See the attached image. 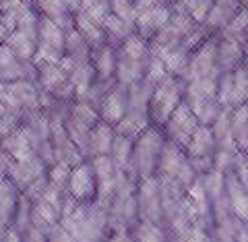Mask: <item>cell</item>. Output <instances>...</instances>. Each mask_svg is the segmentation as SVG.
Wrapping results in <instances>:
<instances>
[{"label": "cell", "instance_id": "cell-16", "mask_svg": "<svg viewBox=\"0 0 248 242\" xmlns=\"http://www.w3.org/2000/svg\"><path fill=\"white\" fill-rule=\"evenodd\" d=\"M128 232H130V236H133L135 242H174L168 228H166V224L137 220L128 228Z\"/></svg>", "mask_w": 248, "mask_h": 242}, {"label": "cell", "instance_id": "cell-22", "mask_svg": "<svg viewBox=\"0 0 248 242\" xmlns=\"http://www.w3.org/2000/svg\"><path fill=\"white\" fill-rule=\"evenodd\" d=\"M9 48L17 54V56L23 60V62H33L35 58V52H37V42L31 40L27 33H23V31L15 29L13 33L9 35V40L4 42Z\"/></svg>", "mask_w": 248, "mask_h": 242}, {"label": "cell", "instance_id": "cell-32", "mask_svg": "<svg viewBox=\"0 0 248 242\" xmlns=\"http://www.w3.org/2000/svg\"><path fill=\"white\" fill-rule=\"evenodd\" d=\"M242 158H244V166H246V170H248V153H242Z\"/></svg>", "mask_w": 248, "mask_h": 242}, {"label": "cell", "instance_id": "cell-4", "mask_svg": "<svg viewBox=\"0 0 248 242\" xmlns=\"http://www.w3.org/2000/svg\"><path fill=\"white\" fill-rule=\"evenodd\" d=\"M137 215L139 220L166 224L164 222V203H161L159 178H145L137 184Z\"/></svg>", "mask_w": 248, "mask_h": 242}, {"label": "cell", "instance_id": "cell-20", "mask_svg": "<svg viewBox=\"0 0 248 242\" xmlns=\"http://www.w3.org/2000/svg\"><path fill=\"white\" fill-rule=\"evenodd\" d=\"M66 79H68V75L62 71L60 65H48V62H44V65H37L35 83H37V87H40L42 91L54 93Z\"/></svg>", "mask_w": 248, "mask_h": 242}, {"label": "cell", "instance_id": "cell-11", "mask_svg": "<svg viewBox=\"0 0 248 242\" xmlns=\"http://www.w3.org/2000/svg\"><path fill=\"white\" fill-rule=\"evenodd\" d=\"M29 68H35L33 62H23L6 44H0V83H13L21 79H29Z\"/></svg>", "mask_w": 248, "mask_h": 242}, {"label": "cell", "instance_id": "cell-5", "mask_svg": "<svg viewBox=\"0 0 248 242\" xmlns=\"http://www.w3.org/2000/svg\"><path fill=\"white\" fill-rule=\"evenodd\" d=\"M68 194L77 203H93L99 197V182L97 174L93 170L91 160H83L71 170V178H68Z\"/></svg>", "mask_w": 248, "mask_h": 242}, {"label": "cell", "instance_id": "cell-25", "mask_svg": "<svg viewBox=\"0 0 248 242\" xmlns=\"http://www.w3.org/2000/svg\"><path fill=\"white\" fill-rule=\"evenodd\" d=\"M219 35L244 44V40L248 37V9H240V13L228 23L226 29L219 31Z\"/></svg>", "mask_w": 248, "mask_h": 242}, {"label": "cell", "instance_id": "cell-26", "mask_svg": "<svg viewBox=\"0 0 248 242\" xmlns=\"http://www.w3.org/2000/svg\"><path fill=\"white\" fill-rule=\"evenodd\" d=\"M110 6H112V13H114L118 19L137 25L139 13H137V9H135V2H133V0H110Z\"/></svg>", "mask_w": 248, "mask_h": 242}, {"label": "cell", "instance_id": "cell-8", "mask_svg": "<svg viewBox=\"0 0 248 242\" xmlns=\"http://www.w3.org/2000/svg\"><path fill=\"white\" fill-rule=\"evenodd\" d=\"M170 19H172V4L161 2L157 6H153L151 11H145L137 17V33L151 42L168 25Z\"/></svg>", "mask_w": 248, "mask_h": 242}, {"label": "cell", "instance_id": "cell-23", "mask_svg": "<svg viewBox=\"0 0 248 242\" xmlns=\"http://www.w3.org/2000/svg\"><path fill=\"white\" fill-rule=\"evenodd\" d=\"M91 46L87 40L79 33L77 29H71L66 33V44H64V56H71L77 62H89L91 60Z\"/></svg>", "mask_w": 248, "mask_h": 242}, {"label": "cell", "instance_id": "cell-17", "mask_svg": "<svg viewBox=\"0 0 248 242\" xmlns=\"http://www.w3.org/2000/svg\"><path fill=\"white\" fill-rule=\"evenodd\" d=\"M75 29L87 40L91 50H97V48H102V46L108 44V33L104 31V27L93 21L87 13H77L75 15Z\"/></svg>", "mask_w": 248, "mask_h": 242}, {"label": "cell", "instance_id": "cell-7", "mask_svg": "<svg viewBox=\"0 0 248 242\" xmlns=\"http://www.w3.org/2000/svg\"><path fill=\"white\" fill-rule=\"evenodd\" d=\"M217 40H219V35H209L199 48L190 52L188 71L184 75L186 83L209 75H221L217 71Z\"/></svg>", "mask_w": 248, "mask_h": 242}, {"label": "cell", "instance_id": "cell-28", "mask_svg": "<svg viewBox=\"0 0 248 242\" xmlns=\"http://www.w3.org/2000/svg\"><path fill=\"white\" fill-rule=\"evenodd\" d=\"M48 242H77V240L71 236V232H68L64 226L58 222V224L48 232Z\"/></svg>", "mask_w": 248, "mask_h": 242}, {"label": "cell", "instance_id": "cell-24", "mask_svg": "<svg viewBox=\"0 0 248 242\" xmlns=\"http://www.w3.org/2000/svg\"><path fill=\"white\" fill-rule=\"evenodd\" d=\"M118 54L135 60H149L151 58V42L145 40L143 35H130L128 40H124V44L118 48Z\"/></svg>", "mask_w": 248, "mask_h": 242}, {"label": "cell", "instance_id": "cell-21", "mask_svg": "<svg viewBox=\"0 0 248 242\" xmlns=\"http://www.w3.org/2000/svg\"><path fill=\"white\" fill-rule=\"evenodd\" d=\"M232 137L240 153H248V104L232 108Z\"/></svg>", "mask_w": 248, "mask_h": 242}, {"label": "cell", "instance_id": "cell-14", "mask_svg": "<svg viewBox=\"0 0 248 242\" xmlns=\"http://www.w3.org/2000/svg\"><path fill=\"white\" fill-rule=\"evenodd\" d=\"M244 62V50L242 44L221 37L217 40V71L219 73H232Z\"/></svg>", "mask_w": 248, "mask_h": 242}, {"label": "cell", "instance_id": "cell-19", "mask_svg": "<svg viewBox=\"0 0 248 242\" xmlns=\"http://www.w3.org/2000/svg\"><path fill=\"white\" fill-rule=\"evenodd\" d=\"M91 62L95 66V73L99 79H116V66H118V52L114 46L106 44L102 48L93 50Z\"/></svg>", "mask_w": 248, "mask_h": 242}, {"label": "cell", "instance_id": "cell-6", "mask_svg": "<svg viewBox=\"0 0 248 242\" xmlns=\"http://www.w3.org/2000/svg\"><path fill=\"white\" fill-rule=\"evenodd\" d=\"M199 127H201V122L197 120L195 112L190 110V106L186 104V101H182V104L176 108V112L170 116V120L164 124L161 130H164V135L170 143H174L184 149Z\"/></svg>", "mask_w": 248, "mask_h": 242}, {"label": "cell", "instance_id": "cell-29", "mask_svg": "<svg viewBox=\"0 0 248 242\" xmlns=\"http://www.w3.org/2000/svg\"><path fill=\"white\" fill-rule=\"evenodd\" d=\"M0 242H25V240H23V234L15 228V226H9V228L4 230L2 240H0Z\"/></svg>", "mask_w": 248, "mask_h": 242}, {"label": "cell", "instance_id": "cell-3", "mask_svg": "<svg viewBox=\"0 0 248 242\" xmlns=\"http://www.w3.org/2000/svg\"><path fill=\"white\" fill-rule=\"evenodd\" d=\"M217 149H219V147H217V141H215V135H213L211 127H203V124L195 130V135L190 137L188 145L184 147V151H186V155H188L192 168H195L201 176L213 170Z\"/></svg>", "mask_w": 248, "mask_h": 242}, {"label": "cell", "instance_id": "cell-18", "mask_svg": "<svg viewBox=\"0 0 248 242\" xmlns=\"http://www.w3.org/2000/svg\"><path fill=\"white\" fill-rule=\"evenodd\" d=\"M186 104L190 106V110L195 112L197 120L203 127H211V124L219 118V114L223 112V106L219 104L217 96H209V97H195V99H186Z\"/></svg>", "mask_w": 248, "mask_h": 242}, {"label": "cell", "instance_id": "cell-10", "mask_svg": "<svg viewBox=\"0 0 248 242\" xmlns=\"http://www.w3.org/2000/svg\"><path fill=\"white\" fill-rule=\"evenodd\" d=\"M114 141H116V129L112 124L99 120L91 129L89 139L85 143V149H83L85 160H93V158H99V155H110Z\"/></svg>", "mask_w": 248, "mask_h": 242}, {"label": "cell", "instance_id": "cell-13", "mask_svg": "<svg viewBox=\"0 0 248 242\" xmlns=\"http://www.w3.org/2000/svg\"><path fill=\"white\" fill-rule=\"evenodd\" d=\"M226 199H228L232 213L240 222L248 224V189L242 184V180L238 178L234 170L226 174Z\"/></svg>", "mask_w": 248, "mask_h": 242}, {"label": "cell", "instance_id": "cell-15", "mask_svg": "<svg viewBox=\"0 0 248 242\" xmlns=\"http://www.w3.org/2000/svg\"><path fill=\"white\" fill-rule=\"evenodd\" d=\"M147 62L149 60H135L128 56L118 54V66H116V83L120 87L128 89L133 85L141 83L145 79V71H147Z\"/></svg>", "mask_w": 248, "mask_h": 242}, {"label": "cell", "instance_id": "cell-31", "mask_svg": "<svg viewBox=\"0 0 248 242\" xmlns=\"http://www.w3.org/2000/svg\"><path fill=\"white\" fill-rule=\"evenodd\" d=\"M242 50H244V60H248V37H246L244 44H242Z\"/></svg>", "mask_w": 248, "mask_h": 242}, {"label": "cell", "instance_id": "cell-33", "mask_svg": "<svg viewBox=\"0 0 248 242\" xmlns=\"http://www.w3.org/2000/svg\"><path fill=\"white\" fill-rule=\"evenodd\" d=\"M240 4H242V9H248V0H240Z\"/></svg>", "mask_w": 248, "mask_h": 242}, {"label": "cell", "instance_id": "cell-12", "mask_svg": "<svg viewBox=\"0 0 248 242\" xmlns=\"http://www.w3.org/2000/svg\"><path fill=\"white\" fill-rule=\"evenodd\" d=\"M97 112H99V120L102 122H108V124H112V127H116L128 112L126 89L120 87V85H116V87L108 93V97L99 104Z\"/></svg>", "mask_w": 248, "mask_h": 242}, {"label": "cell", "instance_id": "cell-2", "mask_svg": "<svg viewBox=\"0 0 248 242\" xmlns=\"http://www.w3.org/2000/svg\"><path fill=\"white\" fill-rule=\"evenodd\" d=\"M186 81L180 77L168 75L153 91V97L149 101V122L151 127L164 129V124L170 120V116L176 112V108L184 101Z\"/></svg>", "mask_w": 248, "mask_h": 242}, {"label": "cell", "instance_id": "cell-27", "mask_svg": "<svg viewBox=\"0 0 248 242\" xmlns=\"http://www.w3.org/2000/svg\"><path fill=\"white\" fill-rule=\"evenodd\" d=\"M182 242H215V238L209 234L207 226H192L188 234L182 238Z\"/></svg>", "mask_w": 248, "mask_h": 242}, {"label": "cell", "instance_id": "cell-30", "mask_svg": "<svg viewBox=\"0 0 248 242\" xmlns=\"http://www.w3.org/2000/svg\"><path fill=\"white\" fill-rule=\"evenodd\" d=\"M133 2H135L137 13L141 15V13H145V11H151L153 6H157V4H161V2H166V0H133Z\"/></svg>", "mask_w": 248, "mask_h": 242}, {"label": "cell", "instance_id": "cell-1", "mask_svg": "<svg viewBox=\"0 0 248 242\" xmlns=\"http://www.w3.org/2000/svg\"><path fill=\"white\" fill-rule=\"evenodd\" d=\"M166 141L168 139L161 129H157V127L145 129L141 135L135 139L133 155H130V161L126 168L128 174L137 178V180L157 176L159 158H161V151H164Z\"/></svg>", "mask_w": 248, "mask_h": 242}, {"label": "cell", "instance_id": "cell-9", "mask_svg": "<svg viewBox=\"0 0 248 242\" xmlns=\"http://www.w3.org/2000/svg\"><path fill=\"white\" fill-rule=\"evenodd\" d=\"M23 201V193L9 176H0V226L9 228L15 224Z\"/></svg>", "mask_w": 248, "mask_h": 242}]
</instances>
